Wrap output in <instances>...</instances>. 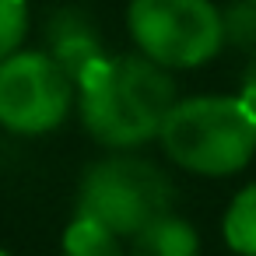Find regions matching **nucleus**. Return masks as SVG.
I'll use <instances>...</instances> for the list:
<instances>
[{"label":"nucleus","instance_id":"obj_1","mask_svg":"<svg viewBox=\"0 0 256 256\" xmlns=\"http://www.w3.org/2000/svg\"><path fill=\"white\" fill-rule=\"evenodd\" d=\"M78 88L88 134L116 151L158 137L176 106V81L162 64L148 60L144 53L95 60L81 74Z\"/></svg>","mask_w":256,"mask_h":256},{"label":"nucleus","instance_id":"obj_2","mask_svg":"<svg viewBox=\"0 0 256 256\" xmlns=\"http://www.w3.org/2000/svg\"><path fill=\"white\" fill-rule=\"evenodd\" d=\"M158 140L186 172L232 176L256 154V112L242 95L186 98L172 106Z\"/></svg>","mask_w":256,"mask_h":256},{"label":"nucleus","instance_id":"obj_3","mask_svg":"<svg viewBox=\"0 0 256 256\" xmlns=\"http://www.w3.org/2000/svg\"><path fill=\"white\" fill-rule=\"evenodd\" d=\"M172 207L168 179L144 158L109 154L88 165L78 190V214L95 218L120 238H134Z\"/></svg>","mask_w":256,"mask_h":256},{"label":"nucleus","instance_id":"obj_4","mask_svg":"<svg viewBox=\"0 0 256 256\" xmlns=\"http://www.w3.org/2000/svg\"><path fill=\"white\" fill-rule=\"evenodd\" d=\"M126 28L165 70L204 67L224 46V22L210 0H130Z\"/></svg>","mask_w":256,"mask_h":256},{"label":"nucleus","instance_id":"obj_5","mask_svg":"<svg viewBox=\"0 0 256 256\" xmlns=\"http://www.w3.org/2000/svg\"><path fill=\"white\" fill-rule=\"evenodd\" d=\"M74 102V81L64 67L39 50H18L0 60V126L11 134H50L56 130Z\"/></svg>","mask_w":256,"mask_h":256},{"label":"nucleus","instance_id":"obj_6","mask_svg":"<svg viewBox=\"0 0 256 256\" xmlns=\"http://www.w3.org/2000/svg\"><path fill=\"white\" fill-rule=\"evenodd\" d=\"M46 42H50V56L64 67V74L78 84L81 74L102 60V42H98V28L92 22L88 11L81 8H64L56 14H50L46 22Z\"/></svg>","mask_w":256,"mask_h":256},{"label":"nucleus","instance_id":"obj_7","mask_svg":"<svg viewBox=\"0 0 256 256\" xmlns=\"http://www.w3.org/2000/svg\"><path fill=\"white\" fill-rule=\"evenodd\" d=\"M196 252H200V238L193 224L176 214H165L130 238L126 256H196Z\"/></svg>","mask_w":256,"mask_h":256},{"label":"nucleus","instance_id":"obj_8","mask_svg":"<svg viewBox=\"0 0 256 256\" xmlns=\"http://www.w3.org/2000/svg\"><path fill=\"white\" fill-rule=\"evenodd\" d=\"M64 256H126L123 238L95 218H74L64 235Z\"/></svg>","mask_w":256,"mask_h":256},{"label":"nucleus","instance_id":"obj_9","mask_svg":"<svg viewBox=\"0 0 256 256\" xmlns=\"http://www.w3.org/2000/svg\"><path fill=\"white\" fill-rule=\"evenodd\" d=\"M224 242L238 256H256V182L232 200L224 214Z\"/></svg>","mask_w":256,"mask_h":256},{"label":"nucleus","instance_id":"obj_10","mask_svg":"<svg viewBox=\"0 0 256 256\" xmlns=\"http://www.w3.org/2000/svg\"><path fill=\"white\" fill-rule=\"evenodd\" d=\"M28 32V4L25 0H0V60L22 50Z\"/></svg>","mask_w":256,"mask_h":256},{"label":"nucleus","instance_id":"obj_11","mask_svg":"<svg viewBox=\"0 0 256 256\" xmlns=\"http://www.w3.org/2000/svg\"><path fill=\"white\" fill-rule=\"evenodd\" d=\"M221 22H224V42L232 46H256V4L252 0H235L221 11Z\"/></svg>","mask_w":256,"mask_h":256},{"label":"nucleus","instance_id":"obj_12","mask_svg":"<svg viewBox=\"0 0 256 256\" xmlns=\"http://www.w3.org/2000/svg\"><path fill=\"white\" fill-rule=\"evenodd\" d=\"M242 98L249 102V109L256 112V64L246 70V78H242Z\"/></svg>","mask_w":256,"mask_h":256},{"label":"nucleus","instance_id":"obj_13","mask_svg":"<svg viewBox=\"0 0 256 256\" xmlns=\"http://www.w3.org/2000/svg\"><path fill=\"white\" fill-rule=\"evenodd\" d=\"M0 256H8V252H4V249H0Z\"/></svg>","mask_w":256,"mask_h":256},{"label":"nucleus","instance_id":"obj_14","mask_svg":"<svg viewBox=\"0 0 256 256\" xmlns=\"http://www.w3.org/2000/svg\"><path fill=\"white\" fill-rule=\"evenodd\" d=\"M252 4H256V0H252Z\"/></svg>","mask_w":256,"mask_h":256}]
</instances>
